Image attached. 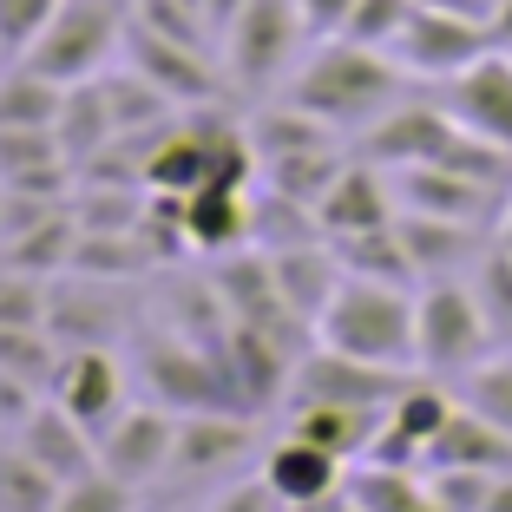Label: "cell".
<instances>
[{
	"mask_svg": "<svg viewBox=\"0 0 512 512\" xmlns=\"http://www.w3.org/2000/svg\"><path fill=\"white\" fill-rule=\"evenodd\" d=\"M414 79L401 73L394 53H375V46H355V40H316L302 53V66L289 73L283 99L302 112H316L322 125H335L342 138H362L368 125L381 119L388 106H401Z\"/></svg>",
	"mask_w": 512,
	"mask_h": 512,
	"instance_id": "cell-1",
	"label": "cell"
},
{
	"mask_svg": "<svg viewBox=\"0 0 512 512\" xmlns=\"http://www.w3.org/2000/svg\"><path fill=\"white\" fill-rule=\"evenodd\" d=\"M322 348H342L355 362L375 368H407L421 375V342H414V289L401 283H368V276H342L316 322Z\"/></svg>",
	"mask_w": 512,
	"mask_h": 512,
	"instance_id": "cell-2",
	"label": "cell"
},
{
	"mask_svg": "<svg viewBox=\"0 0 512 512\" xmlns=\"http://www.w3.org/2000/svg\"><path fill=\"white\" fill-rule=\"evenodd\" d=\"M309 46H316V33L296 0H243L217 53H224V73L237 92H283Z\"/></svg>",
	"mask_w": 512,
	"mask_h": 512,
	"instance_id": "cell-3",
	"label": "cell"
},
{
	"mask_svg": "<svg viewBox=\"0 0 512 512\" xmlns=\"http://www.w3.org/2000/svg\"><path fill=\"white\" fill-rule=\"evenodd\" d=\"M125 27H132V0H60V14L20 53V66L60 79V86L99 79L125 53Z\"/></svg>",
	"mask_w": 512,
	"mask_h": 512,
	"instance_id": "cell-4",
	"label": "cell"
},
{
	"mask_svg": "<svg viewBox=\"0 0 512 512\" xmlns=\"http://www.w3.org/2000/svg\"><path fill=\"white\" fill-rule=\"evenodd\" d=\"M414 342H421V375L434 381H460L499 348L467 276H434L414 289Z\"/></svg>",
	"mask_w": 512,
	"mask_h": 512,
	"instance_id": "cell-5",
	"label": "cell"
},
{
	"mask_svg": "<svg viewBox=\"0 0 512 512\" xmlns=\"http://www.w3.org/2000/svg\"><path fill=\"white\" fill-rule=\"evenodd\" d=\"M125 66H132V73H145L178 112L184 106H211V99H224V86H230L224 60H211V46L171 40V33L145 27V20H132V27H125Z\"/></svg>",
	"mask_w": 512,
	"mask_h": 512,
	"instance_id": "cell-6",
	"label": "cell"
},
{
	"mask_svg": "<svg viewBox=\"0 0 512 512\" xmlns=\"http://www.w3.org/2000/svg\"><path fill=\"white\" fill-rule=\"evenodd\" d=\"M407 79L421 86H447L453 73H467L480 53H493V27L473 14H447V7H414V20L401 27V40L388 46Z\"/></svg>",
	"mask_w": 512,
	"mask_h": 512,
	"instance_id": "cell-7",
	"label": "cell"
},
{
	"mask_svg": "<svg viewBox=\"0 0 512 512\" xmlns=\"http://www.w3.org/2000/svg\"><path fill=\"white\" fill-rule=\"evenodd\" d=\"M453 138H460V119L440 106V92L434 99H414V92H407L401 106H388L362 138H355V151H362L368 165H381V171H407V165H434Z\"/></svg>",
	"mask_w": 512,
	"mask_h": 512,
	"instance_id": "cell-8",
	"label": "cell"
},
{
	"mask_svg": "<svg viewBox=\"0 0 512 512\" xmlns=\"http://www.w3.org/2000/svg\"><path fill=\"white\" fill-rule=\"evenodd\" d=\"M407 368H375V362H355V355H342V348H302L296 368H289V394L283 407L296 401H355V407H388L394 394L407 388Z\"/></svg>",
	"mask_w": 512,
	"mask_h": 512,
	"instance_id": "cell-9",
	"label": "cell"
},
{
	"mask_svg": "<svg viewBox=\"0 0 512 512\" xmlns=\"http://www.w3.org/2000/svg\"><path fill=\"white\" fill-rule=\"evenodd\" d=\"M440 106L460 119V132L512 151V53L506 46L480 53L467 73H453L447 86H440Z\"/></svg>",
	"mask_w": 512,
	"mask_h": 512,
	"instance_id": "cell-10",
	"label": "cell"
},
{
	"mask_svg": "<svg viewBox=\"0 0 512 512\" xmlns=\"http://www.w3.org/2000/svg\"><path fill=\"white\" fill-rule=\"evenodd\" d=\"M171 447H178V414L158 401H138L99 434V467L125 486H145L158 473H171Z\"/></svg>",
	"mask_w": 512,
	"mask_h": 512,
	"instance_id": "cell-11",
	"label": "cell"
},
{
	"mask_svg": "<svg viewBox=\"0 0 512 512\" xmlns=\"http://www.w3.org/2000/svg\"><path fill=\"white\" fill-rule=\"evenodd\" d=\"M53 401L86 427L92 440L119 421L125 407V368L112 348H60V375H53Z\"/></svg>",
	"mask_w": 512,
	"mask_h": 512,
	"instance_id": "cell-12",
	"label": "cell"
},
{
	"mask_svg": "<svg viewBox=\"0 0 512 512\" xmlns=\"http://www.w3.org/2000/svg\"><path fill=\"white\" fill-rule=\"evenodd\" d=\"M46 335L60 348H106L119 335V296H112L106 276H53L46 289Z\"/></svg>",
	"mask_w": 512,
	"mask_h": 512,
	"instance_id": "cell-13",
	"label": "cell"
},
{
	"mask_svg": "<svg viewBox=\"0 0 512 512\" xmlns=\"http://www.w3.org/2000/svg\"><path fill=\"white\" fill-rule=\"evenodd\" d=\"M401 217V204H394V178L381 165H368L362 151L342 165V178L322 191V204H316V224H322V237H355V230H381V224H394Z\"/></svg>",
	"mask_w": 512,
	"mask_h": 512,
	"instance_id": "cell-14",
	"label": "cell"
},
{
	"mask_svg": "<svg viewBox=\"0 0 512 512\" xmlns=\"http://www.w3.org/2000/svg\"><path fill=\"white\" fill-rule=\"evenodd\" d=\"M394 230H401V250H407V263H414L421 283H434V276H467L473 263H480V250L493 243L486 224H453V217H421V211H401Z\"/></svg>",
	"mask_w": 512,
	"mask_h": 512,
	"instance_id": "cell-15",
	"label": "cell"
},
{
	"mask_svg": "<svg viewBox=\"0 0 512 512\" xmlns=\"http://www.w3.org/2000/svg\"><path fill=\"white\" fill-rule=\"evenodd\" d=\"M256 447L250 414H178V447H171V473L178 480H211V473H230L243 453Z\"/></svg>",
	"mask_w": 512,
	"mask_h": 512,
	"instance_id": "cell-16",
	"label": "cell"
},
{
	"mask_svg": "<svg viewBox=\"0 0 512 512\" xmlns=\"http://www.w3.org/2000/svg\"><path fill=\"white\" fill-rule=\"evenodd\" d=\"M270 270H276V289H283L289 316L309 322V329L322 322L329 296L342 289V276H348L329 237H309V243H289V250H270Z\"/></svg>",
	"mask_w": 512,
	"mask_h": 512,
	"instance_id": "cell-17",
	"label": "cell"
},
{
	"mask_svg": "<svg viewBox=\"0 0 512 512\" xmlns=\"http://www.w3.org/2000/svg\"><path fill=\"white\" fill-rule=\"evenodd\" d=\"M263 480H270L276 499L296 512V506H316V499L342 493L348 460H335L329 447H316V440H302V434H283L276 447H263Z\"/></svg>",
	"mask_w": 512,
	"mask_h": 512,
	"instance_id": "cell-18",
	"label": "cell"
},
{
	"mask_svg": "<svg viewBox=\"0 0 512 512\" xmlns=\"http://www.w3.org/2000/svg\"><path fill=\"white\" fill-rule=\"evenodd\" d=\"M184 230L191 250L204 256H230L256 243V191H230V184H204L184 197Z\"/></svg>",
	"mask_w": 512,
	"mask_h": 512,
	"instance_id": "cell-19",
	"label": "cell"
},
{
	"mask_svg": "<svg viewBox=\"0 0 512 512\" xmlns=\"http://www.w3.org/2000/svg\"><path fill=\"white\" fill-rule=\"evenodd\" d=\"M381 421H388V407H355V401H296L289 407V434L329 447L335 460H348V467L368 460Z\"/></svg>",
	"mask_w": 512,
	"mask_h": 512,
	"instance_id": "cell-20",
	"label": "cell"
},
{
	"mask_svg": "<svg viewBox=\"0 0 512 512\" xmlns=\"http://www.w3.org/2000/svg\"><path fill=\"white\" fill-rule=\"evenodd\" d=\"M14 447H27L33 460L53 473V480H79V473L99 467V440H92L60 401H40V407H33V421L14 434Z\"/></svg>",
	"mask_w": 512,
	"mask_h": 512,
	"instance_id": "cell-21",
	"label": "cell"
},
{
	"mask_svg": "<svg viewBox=\"0 0 512 512\" xmlns=\"http://www.w3.org/2000/svg\"><path fill=\"white\" fill-rule=\"evenodd\" d=\"M427 467H486V473H506L512 467V434L493 427L480 407H453V421L427 440Z\"/></svg>",
	"mask_w": 512,
	"mask_h": 512,
	"instance_id": "cell-22",
	"label": "cell"
},
{
	"mask_svg": "<svg viewBox=\"0 0 512 512\" xmlns=\"http://www.w3.org/2000/svg\"><path fill=\"white\" fill-rule=\"evenodd\" d=\"M342 486L362 512H447L434 480H427V467H375V460H355Z\"/></svg>",
	"mask_w": 512,
	"mask_h": 512,
	"instance_id": "cell-23",
	"label": "cell"
},
{
	"mask_svg": "<svg viewBox=\"0 0 512 512\" xmlns=\"http://www.w3.org/2000/svg\"><path fill=\"white\" fill-rule=\"evenodd\" d=\"M53 138H60V151L73 158V165H92V158L119 138V119H112V99H106V79H79V86H66V106H60Z\"/></svg>",
	"mask_w": 512,
	"mask_h": 512,
	"instance_id": "cell-24",
	"label": "cell"
},
{
	"mask_svg": "<svg viewBox=\"0 0 512 512\" xmlns=\"http://www.w3.org/2000/svg\"><path fill=\"white\" fill-rule=\"evenodd\" d=\"M73 250H79V217H73V204H66V211H53L46 224H33V230L0 243V263H7V270H27V276H66L73 270Z\"/></svg>",
	"mask_w": 512,
	"mask_h": 512,
	"instance_id": "cell-25",
	"label": "cell"
},
{
	"mask_svg": "<svg viewBox=\"0 0 512 512\" xmlns=\"http://www.w3.org/2000/svg\"><path fill=\"white\" fill-rule=\"evenodd\" d=\"M329 243H335V256H342V270H348V276L421 289V276H414V263H407L401 230H394V224H381V230H355V237H329Z\"/></svg>",
	"mask_w": 512,
	"mask_h": 512,
	"instance_id": "cell-26",
	"label": "cell"
},
{
	"mask_svg": "<svg viewBox=\"0 0 512 512\" xmlns=\"http://www.w3.org/2000/svg\"><path fill=\"white\" fill-rule=\"evenodd\" d=\"M66 106V86L60 79L33 73V66L14 60V73H0V125H27V132H53Z\"/></svg>",
	"mask_w": 512,
	"mask_h": 512,
	"instance_id": "cell-27",
	"label": "cell"
},
{
	"mask_svg": "<svg viewBox=\"0 0 512 512\" xmlns=\"http://www.w3.org/2000/svg\"><path fill=\"white\" fill-rule=\"evenodd\" d=\"M453 407H460V388H447V381H434V375H414V381H407V388L388 401V421L401 427L407 440H421V447H427V440H434L440 427L453 421Z\"/></svg>",
	"mask_w": 512,
	"mask_h": 512,
	"instance_id": "cell-28",
	"label": "cell"
},
{
	"mask_svg": "<svg viewBox=\"0 0 512 512\" xmlns=\"http://www.w3.org/2000/svg\"><path fill=\"white\" fill-rule=\"evenodd\" d=\"M467 283H473V296H480V309H486V329H493V342L512 348V250H506L499 237L480 250V263L467 270Z\"/></svg>",
	"mask_w": 512,
	"mask_h": 512,
	"instance_id": "cell-29",
	"label": "cell"
},
{
	"mask_svg": "<svg viewBox=\"0 0 512 512\" xmlns=\"http://www.w3.org/2000/svg\"><path fill=\"white\" fill-rule=\"evenodd\" d=\"M60 486L27 447H0V512H53Z\"/></svg>",
	"mask_w": 512,
	"mask_h": 512,
	"instance_id": "cell-30",
	"label": "cell"
},
{
	"mask_svg": "<svg viewBox=\"0 0 512 512\" xmlns=\"http://www.w3.org/2000/svg\"><path fill=\"white\" fill-rule=\"evenodd\" d=\"M460 401L480 407L493 427H506V434H512V348H493L480 368L460 375Z\"/></svg>",
	"mask_w": 512,
	"mask_h": 512,
	"instance_id": "cell-31",
	"label": "cell"
},
{
	"mask_svg": "<svg viewBox=\"0 0 512 512\" xmlns=\"http://www.w3.org/2000/svg\"><path fill=\"white\" fill-rule=\"evenodd\" d=\"M0 368L27 375L33 388L53 394V375H60V342L46 329H0Z\"/></svg>",
	"mask_w": 512,
	"mask_h": 512,
	"instance_id": "cell-32",
	"label": "cell"
},
{
	"mask_svg": "<svg viewBox=\"0 0 512 512\" xmlns=\"http://www.w3.org/2000/svg\"><path fill=\"white\" fill-rule=\"evenodd\" d=\"M414 7H421V0H355V14L342 20V40L388 53V46L401 40V27L414 20Z\"/></svg>",
	"mask_w": 512,
	"mask_h": 512,
	"instance_id": "cell-33",
	"label": "cell"
},
{
	"mask_svg": "<svg viewBox=\"0 0 512 512\" xmlns=\"http://www.w3.org/2000/svg\"><path fill=\"white\" fill-rule=\"evenodd\" d=\"M46 289H53V276H27L0 263V329H46Z\"/></svg>",
	"mask_w": 512,
	"mask_h": 512,
	"instance_id": "cell-34",
	"label": "cell"
},
{
	"mask_svg": "<svg viewBox=\"0 0 512 512\" xmlns=\"http://www.w3.org/2000/svg\"><path fill=\"white\" fill-rule=\"evenodd\" d=\"M53 512H132V486L112 480L106 467H92V473H79V480L60 486Z\"/></svg>",
	"mask_w": 512,
	"mask_h": 512,
	"instance_id": "cell-35",
	"label": "cell"
},
{
	"mask_svg": "<svg viewBox=\"0 0 512 512\" xmlns=\"http://www.w3.org/2000/svg\"><path fill=\"white\" fill-rule=\"evenodd\" d=\"M60 14V0H0V60H20Z\"/></svg>",
	"mask_w": 512,
	"mask_h": 512,
	"instance_id": "cell-36",
	"label": "cell"
},
{
	"mask_svg": "<svg viewBox=\"0 0 512 512\" xmlns=\"http://www.w3.org/2000/svg\"><path fill=\"white\" fill-rule=\"evenodd\" d=\"M427 480H434L447 512H480L486 493H493V473L486 467H427Z\"/></svg>",
	"mask_w": 512,
	"mask_h": 512,
	"instance_id": "cell-37",
	"label": "cell"
},
{
	"mask_svg": "<svg viewBox=\"0 0 512 512\" xmlns=\"http://www.w3.org/2000/svg\"><path fill=\"white\" fill-rule=\"evenodd\" d=\"M46 388H33L27 375H14V368H0V440H14L20 427L33 421V407H40Z\"/></svg>",
	"mask_w": 512,
	"mask_h": 512,
	"instance_id": "cell-38",
	"label": "cell"
},
{
	"mask_svg": "<svg viewBox=\"0 0 512 512\" xmlns=\"http://www.w3.org/2000/svg\"><path fill=\"white\" fill-rule=\"evenodd\" d=\"M211 512H289V506H283V499H276V486L263 480V473H250V480L224 486V493L211 499Z\"/></svg>",
	"mask_w": 512,
	"mask_h": 512,
	"instance_id": "cell-39",
	"label": "cell"
},
{
	"mask_svg": "<svg viewBox=\"0 0 512 512\" xmlns=\"http://www.w3.org/2000/svg\"><path fill=\"white\" fill-rule=\"evenodd\" d=\"M302 7V20H309V33H316V40H335V33H342V20L355 14V0H296Z\"/></svg>",
	"mask_w": 512,
	"mask_h": 512,
	"instance_id": "cell-40",
	"label": "cell"
},
{
	"mask_svg": "<svg viewBox=\"0 0 512 512\" xmlns=\"http://www.w3.org/2000/svg\"><path fill=\"white\" fill-rule=\"evenodd\" d=\"M486 27H493V46L512 53V0H493V20H486Z\"/></svg>",
	"mask_w": 512,
	"mask_h": 512,
	"instance_id": "cell-41",
	"label": "cell"
},
{
	"mask_svg": "<svg viewBox=\"0 0 512 512\" xmlns=\"http://www.w3.org/2000/svg\"><path fill=\"white\" fill-rule=\"evenodd\" d=\"M237 7H243V0H204V20H211V33H217V40H224V27L237 20Z\"/></svg>",
	"mask_w": 512,
	"mask_h": 512,
	"instance_id": "cell-42",
	"label": "cell"
},
{
	"mask_svg": "<svg viewBox=\"0 0 512 512\" xmlns=\"http://www.w3.org/2000/svg\"><path fill=\"white\" fill-rule=\"evenodd\" d=\"M480 512H512V467L506 473H493V493H486V506Z\"/></svg>",
	"mask_w": 512,
	"mask_h": 512,
	"instance_id": "cell-43",
	"label": "cell"
},
{
	"mask_svg": "<svg viewBox=\"0 0 512 512\" xmlns=\"http://www.w3.org/2000/svg\"><path fill=\"white\" fill-rule=\"evenodd\" d=\"M421 7H447V14H473V20H493V0H421Z\"/></svg>",
	"mask_w": 512,
	"mask_h": 512,
	"instance_id": "cell-44",
	"label": "cell"
},
{
	"mask_svg": "<svg viewBox=\"0 0 512 512\" xmlns=\"http://www.w3.org/2000/svg\"><path fill=\"white\" fill-rule=\"evenodd\" d=\"M296 512H362V506H355V499H348V486H342V493L316 499V506H296Z\"/></svg>",
	"mask_w": 512,
	"mask_h": 512,
	"instance_id": "cell-45",
	"label": "cell"
},
{
	"mask_svg": "<svg viewBox=\"0 0 512 512\" xmlns=\"http://www.w3.org/2000/svg\"><path fill=\"white\" fill-rule=\"evenodd\" d=\"M493 237H499V243L512 250V197H506V211H499V230H493Z\"/></svg>",
	"mask_w": 512,
	"mask_h": 512,
	"instance_id": "cell-46",
	"label": "cell"
},
{
	"mask_svg": "<svg viewBox=\"0 0 512 512\" xmlns=\"http://www.w3.org/2000/svg\"><path fill=\"white\" fill-rule=\"evenodd\" d=\"M191 7H197V14H204V0H191Z\"/></svg>",
	"mask_w": 512,
	"mask_h": 512,
	"instance_id": "cell-47",
	"label": "cell"
},
{
	"mask_svg": "<svg viewBox=\"0 0 512 512\" xmlns=\"http://www.w3.org/2000/svg\"><path fill=\"white\" fill-rule=\"evenodd\" d=\"M0 197H7V191H0Z\"/></svg>",
	"mask_w": 512,
	"mask_h": 512,
	"instance_id": "cell-48",
	"label": "cell"
}]
</instances>
